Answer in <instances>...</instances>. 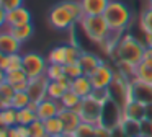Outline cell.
Segmentation results:
<instances>
[{"mask_svg":"<svg viewBox=\"0 0 152 137\" xmlns=\"http://www.w3.org/2000/svg\"><path fill=\"white\" fill-rule=\"evenodd\" d=\"M80 101H82V98L72 90H67L66 93H64V96L61 98L62 108H67V109H75V108L80 104Z\"/></svg>","mask_w":152,"mask_h":137,"instance_id":"obj_29","label":"cell"},{"mask_svg":"<svg viewBox=\"0 0 152 137\" xmlns=\"http://www.w3.org/2000/svg\"><path fill=\"white\" fill-rule=\"evenodd\" d=\"M139 26H141L144 34L152 36V7L145 8L139 16Z\"/></svg>","mask_w":152,"mask_h":137,"instance_id":"obj_26","label":"cell"},{"mask_svg":"<svg viewBox=\"0 0 152 137\" xmlns=\"http://www.w3.org/2000/svg\"><path fill=\"white\" fill-rule=\"evenodd\" d=\"M145 119L152 121V103L145 104Z\"/></svg>","mask_w":152,"mask_h":137,"instance_id":"obj_43","label":"cell"},{"mask_svg":"<svg viewBox=\"0 0 152 137\" xmlns=\"http://www.w3.org/2000/svg\"><path fill=\"white\" fill-rule=\"evenodd\" d=\"M48 57H43L38 52H26L23 54V70L26 72L28 78H36L46 74Z\"/></svg>","mask_w":152,"mask_h":137,"instance_id":"obj_6","label":"cell"},{"mask_svg":"<svg viewBox=\"0 0 152 137\" xmlns=\"http://www.w3.org/2000/svg\"><path fill=\"white\" fill-rule=\"evenodd\" d=\"M59 137H77V136H75V134H72V132H62Z\"/></svg>","mask_w":152,"mask_h":137,"instance_id":"obj_45","label":"cell"},{"mask_svg":"<svg viewBox=\"0 0 152 137\" xmlns=\"http://www.w3.org/2000/svg\"><path fill=\"white\" fill-rule=\"evenodd\" d=\"M142 62H144V64H147V65H152V46H145Z\"/></svg>","mask_w":152,"mask_h":137,"instance_id":"obj_41","label":"cell"},{"mask_svg":"<svg viewBox=\"0 0 152 137\" xmlns=\"http://www.w3.org/2000/svg\"><path fill=\"white\" fill-rule=\"evenodd\" d=\"M0 137H8V127L2 126V130H0Z\"/></svg>","mask_w":152,"mask_h":137,"instance_id":"obj_44","label":"cell"},{"mask_svg":"<svg viewBox=\"0 0 152 137\" xmlns=\"http://www.w3.org/2000/svg\"><path fill=\"white\" fill-rule=\"evenodd\" d=\"M61 109H62V104H61V101L51 100V98H44L43 101H39V103H38V108H36L38 119L46 121V119H49V117L59 116Z\"/></svg>","mask_w":152,"mask_h":137,"instance_id":"obj_11","label":"cell"},{"mask_svg":"<svg viewBox=\"0 0 152 137\" xmlns=\"http://www.w3.org/2000/svg\"><path fill=\"white\" fill-rule=\"evenodd\" d=\"M48 62L49 64L66 65L67 64V44H61L51 49L49 54H48Z\"/></svg>","mask_w":152,"mask_h":137,"instance_id":"obj_21","label":"cell"},{"mask_svg":"<svg viewBox=\"0 0 152 137\" xmlns=\"http://www.w3.org/2000/svg\"><path fill=\"white\" fill-rule=\"evenodd\" d=\"M136 137H144V136H142V134H139V136H136Z\"/></svg>","mask_w":152,"mask_h":137,"instance_id":"obj_46","label":"cell"},{"mask_svg":"<svg viewBox=\"0 0 152 137\" xmlns=\"http://www.w3.org/2000/svg\"><path fill=\"white\" fill-rule=\"evenodd\" d=\"M79 64H80V67H82L83 74H85V75H90L96 67H98V65L103 64V60H102V59H100L96 54H92V52L82 51L80 59H79Z\"/></svg>","mask_w":152,"mask_h":137,"instance_id":"obj_18","label":"cell"},{"mask_svg":"<svg viewBox=\"0 0 152 137\" xmlns=\"http://www.w3.org/2000/svg\"><path fill=\"white\" fill-rule=\"evenodd\" d=\"M83 16L85 15H83L80 0H62L49 10L48 20L53 28L59 29V31H66V29L72 28L75 23H80Z\"/></svg>","mask_w":152,"mask_h":137,"instance_id":"obj_1","label":"cell"},{"mask_svg":"<svg viewBox=\"0 0 152 137\" xmlns=\"http://www.w3.org/2000/svg\"><path fill=\"white\" fill-rule=\"evenodd\" d=\"M131 90H132V98L142 101L144 104L152 103V85L139 82L136 78H131Z\"/></svg>","mask_w":152,"mask_h":137,"instance_id":"obj_14","label":"cell"},{"mask_svg":"<svg viewBox=\"0 0 152 137\" xmlns=\"http://www.w3.org/2000/svg\"><path fill=\"white\" fill-rule=\"evenodd\" d=\"M59 117L64 124V132H72L75 134V130L79 129V126L82 124V119H80L79 113L75 109H67V108H62L59 113Z\"/></svg>","mask_w":152,"mask_h":137,"instance_id":"obj_15","label":"cell"},{"mask_svg":"<svg viewBox=\"0 0 152 137\" xmlns=\"http://www.w3.org/2000/svg\"><path fill=\"white\" fill-rule=\"evenodd\" d=\"M13 96H15L13 85H10L5 80H0V109L2 108H10Z\"/></svg>","mask_w":152,"mask_h":137,"instance_id":"obj_19","label":"cell"},{"mask_svg":"<svg viewBox=\"0 0 152 137\" xmlns=\"http://www.w3.org/2000/svg\"><path fill=\"white\" fill-rule=\"evenodd\" d=\"M145 51V44L136 39L132 34H123L118 39L113 51V57L118 62V65H129V67H137L142 62Z\"/></svg>","mask_w":152,"mask_h":137,"instance_id":"obj_2","label":"cell"},{"mask_svg":"<svg viewBox=\"0 0 152 137\" xmlns=\"http://www.w3.org/2000/svg\"><path fill=\"white\" fill-rule=\"evenodd\" d=\"M95 129H96V126H93V124L82 122L79 126V129L75 130V136L77 137H95Z\"/></svg>","mask_w":152,"mask_h":137,"instance_id":"obj_36","label":"cell"},{"mask_svg":"<svg viewBox=\"0 0 152 137\" xmlns=\"http://www.w3.org/2000/svg\"><path fill=\"white\" fill-rule=\"evenodd\" d=\"M15 36L20 42H25L34 34V26L33 23H26V25H20V26H12V28H5Z\"/></svg>","mask_w":152,"mask_h":137,"instance_id":"obj_20","label":"cell"},{"mask_svg":"<svg viewBox=\"0 0 152 137\" xmlns=\"http://www.w3.org/2000/svg\"><path fill=\"white\" fill-rule=\"evenodd\" d=\"M15 132H17V137H31L30 126H23V124H17V126H15Z\"/></svg>","mask_w":152,"mask_h":137,"instance_id":"obj_40","label":"cell"},{"mask_svg":"<svg viewBox=\"0 0 152 137\" xmlns=\"http://www.w3.org/2000/svg\"><path fill=\"white\" fill-rule=\"evenodd\" d=\"M115 75H116V72L113 70L108 64L103 62V64L98 65L88 77H90V82H92L93 88H110V85L115 80Z\"/></svg>","mask_w":152,"mask_h":137,"instance_id":"obj_9","label":"cell"},{"mask_svg":"<svg viewBox=\"0 0 152 137\" xmlns=\"http://www.w3.org/2000/svg\"><path fill=\"white\" fill-rule=\"evenodd\" d=\"M111 0H80L83 8V15L92 16V15H103L105 10L108 8Z\"/></svg>","mask_w":152,"mask_h":137,"instance_id":"obj_16","label":"cell"},{"mask_svg":"<svg viewBox=\"0 0 152 137\" xmlns=\"http://www.w3.org/2000/svg\"><path fill=\"white\" fill-rule=\"evenodd\" d=\"M103 16L106 18L110 28H111V33H115V34H123L128 29V26L131 25L132 20V13L129 7L121 0H111Z\"/></svg>","mask_w":152,"mask_h":137,"instance_id":"obj_3","label":"cell"},{"mask_svg":"<svg viewBox=\"0 0 152 137\" xmlns=\"http://www.w3.org/2000/svg\"><path fill=\"white\" fill-rule=\"evenodd\" d=\"M44 126H46V130L51 137H59L61 134L64 132V124H62V121H61L59 116L46 119L44 121Z\"/></svg>","mask_w":152,"mask_h":137,"instance_id":"obj_24","label":"cell"},{"mask_svg":"<svg viewBox=\"0 0 152 137\" xmlns=\"http://www.w3.org/2000/svg\"><path fill=\"white\" fill-rule=\"evenodd\" d=\"M21 51V42L12 34L8 29L2 28L0 33V54H20Z\"/></svg>","mask_w":152,"mask_h":137,"instance_id":"obj_12","label":"cell"},{"mask_svg":"<svg viewBox=\"0 0 152 137\" xmlns=\"http://www.w3.org/2000/svg\"><path fill=\"white\" fill-rule=\"evenodd\" d=\"M134 78L139 82L152 85V65H147L144 62H141L134 70Z\"/></svg>","mask_w":152,"mask_h":137,"instance_id":"obj_25","label":"cell"},{"mask_svg":"<svg viewBox=\"0 0 152 137\" xmlns=\"http://www.w3.org/2000/svg\"><path fill=\"white\" fill-rule=\"evenodd\" d=\"M149 2H152V0H149Z\"/></svg>","mask_w":152,"mask_h":137,"instance_id":"obj_47","label":"cell"},{"mask_svg":"<svg viewBox=\"0 0 152 137\" xmlns=\"http://www.w3.org/2000/svg\"><path fill=\"white\" fill-rule=\"evenodd\" d=\"M46 75L49 80H59V78H62L64 75V65L61 64H48V68H46Z\"/></svg>","mask_w":152,"mask_h":137,"instance_id":"obj_32","label":"cell"},{"mask_svg":"<svg viewBox=\"0 0 152 137\" xmlns=\"http://www.w3.org/2000/svg\"><path fill=\"white\" fill-rule=\"evenodd\" d=\"M0 124L5 127H15L18 124V111L15 108H2L0 109Z\"/></svg>","mask_w":152,"mask_h":137,"instance_id":"obj_22","label":"cell"},{"mask_svg":"<svg viewBox=\"0 0 152 137\" xmlns=\"http://www.w3.org/2000/svg\"><path fill=\"white\" fill-rule=\"evenodd\" d=\"M70 90L75 91L80 98L90 96V95H92V91H93V85H92V82H90V77L83 74V75H80V77L74 78Z\"/></svg>","mask_w":152,"mask_h":137,"instance_id":"obj_17","label":"cell"},{"mask_svg":"<svg viewBox=\"0 0 152 137\" xmlns=\"http://www.w3.org/2000/svg\"><path fill=\"white\" fill-rule=\"evenodd\" d=\"M23 7V0H0V10L10 12V10Z\"/></svg>","mask_w":152,"mask_h":137,"instance_id":"obj_37","label":"cell"},{"mask_svg":"<svg viewBox=\"0 0 152 137\" xmlns=\"http://www.w3.org/2000/svg\"><path fill=\"white\" fill-rule=\"evenodd\" d=\"M38 119L36 109H33L31 106L23 108V109L18 111V124H23V126H31L34 121Z\"/></svg>","mask_w":152,"mask_h":137,"instance_id":"obj_27","label":"cell"},{"mask_svg":"<svg viewBox=\"0 0 152 137\" xmlns=\"http://www.w3.org/2000/svg\"><path fill=\"white\" fill-rule=\"evenodd\" d=\"M92 96L95 98V100L105 103L106 100H110V90H108V88H93Z\"/></svg>","mask_w":152,"mask_h":137,"instance_id":"obj_38","label":"cell"},{"mask_svg":"<svg viewBox=\"0 0 152 137\" xmlns=\"http://www.w3.org/2000/svg\"><path fill=\"white\" fill-rule=\"evenodd\" d=\"M18 68H23V55L21 54H7V70H18Z\"/></svg>","mask_w":152,"mask_h":137,"instance_id":"obj_33","label":"cell"},{"mask_svg":"<svg viewBox=\"0 0 152 137\" xmlns=\"http://www.w3.org/2000/svg\"><path fill=\"white\" fill-rule=\"evenodd\" d=\"M31 104V98L28 95V91H15V96L12 100V108H15L17 111L28 108Z\"/></svg>","mask_w":152,"mask_h":137,"instance_id":"obj_30","label":"cell"},{"mask_svg":"<svg viewBox=\"0 0 152 137\" xmlns=\"http://www.w3.org/2000/svg\"><path fill=\"white\" fill-rule=\"evenodd\" d=\"M0 80H5L8 82L10 85H17V83H21V82H28L26 72L23 68H18V70H10V72H2V78Z\"/></svg>","mask_w":152,"mask_h":137,"instance_id":"obj_23","label":"cell"},{"mask_svg":"<svg viewBox=\"0 0 152 137\" xmlns=\"http://www.w3.org/2000/svg\"><path fill=\"white\" fill-rule=\"evenodd\" d=\"M80 26H82L83 33L90 41L96 42V44H103L111 38V28H110L108 21L103 15H92V16H83L80 20Z\"/></svg>","mask_w":152,"mask_h":137,"instance_id":"obj_4","label":"cell"},{"mask_svg":"<svg viewBox=\"0 0 152 137\" xmlns=\"http://www.w3.org/2000/svg\"><path fill=\"white\" fill-rule=\"evenodd\" d=\"M123 121V106H119L115 100H106L103 103V113H102V124L108 129H113L115 126L121 124Z\"/></svg>","mask_w":152,"mask_h":137,"instance_id":"obj_8","label":"cell"},{"mask_svg":"<svg viewBox=\"0 0 152 137\" xmlns=\"http://www.w3.org/2000/svg\"><path fill=\"white\" fill-rule=\"evenodd\" d=\"M2 12V18H0V23H2V28H12V26H20V25H26V23H31L33 16H31V12L26 8V7H20V8L10 10V12Z\"/></svg>","mask_w":152,"mask_h":137,"instance_id":"obj_7","label":"cell"},{"mask_svg":"<svg viewBox=\"0 0 152 137\" xmlns=\"http://www.w3.org/2000/svg\"><path fill=\"white\" fill-rule=\"evenodd\" d=\"M141 134L144 137H152V121L149 119L141 121Z\"/></svg>","mask_w":152,"mask_h":137,"instance_id":"obj_39","label":"cell"},{"mask_svg":"<svg viewBox=\"0 0 152 137\" xmlns=\"http://www.w3.org/2000/svg\"><path fill=\"white\" fill-rule=\"evenodd\" d=\"M0 70H7V54H0Z\"/></svg>","mask_w":152,"mask_h":137,"instance_id":"obj_42","label":"cell"},{"mask_svg":"<svg viewBox=\"0 0 152 137\" xmlns=\"http://www.w3.org/2000/svg\"><path fill=\"white\" fill-rule=\"evenodd\" d=\"M121 126H123V129H124L128 137H136L141 134V122L139 121H134V119H129V117L123 116Z\"/></svg>","mask_w":152,"mask_h":137,"instance_id":"obj_28","label":"cell"},{"mask_svg":"<svg viewBox=\"0 0 152 137\" xmlns=\"http://www.w3.org/2000/svg\"><path fill=\"white\" fill-rule=\"evenodd\" d=\"M75 111L79 113L82 122H88L93 126L102 124V113H103V103L90 95L87 98H82L80 104L75 108Z\"/></svg>","mask_w":152,"mask_h":137,"instance_id":"obj_5","label":"cell"},{"mask_svg":"<svg viewBox=\"0 0 152 137\" xmlns=\"http://www.w3.org/2000/svg\"><path fill=\"white\" fill-rule=\"evenodd\" d=\"M64 74H66L70 80H74V78L83 75V70H82V67H80L79 62H74V64H66L64 65Z\"/></svg>","mask_w":152,"mask_h":137,"instance_id":"obj_35","label":"cell"},{"mask_svg":"<svg viewBox=\"0 0 152 137\" xmlns=\"http://www.w3.org/2000/svg\"><path fill=\"white\" fill-rule=\"evenodd\" d=\"M30 132H31V137H51L46 130V126H44V121L41 119H36L33 124L30 126Z\"/></svg>","mask_w":152,"mask_h":137,"instance_id":"obj_34","label":"cell"},{"mask_svg":"<svg viewBox=\"0 0 152 137\" xmlns=\"http://www.w3.org/2000/svg\"><path fill=\"white\" fill-rule=\"evenodd\" d=\"M48 83H49V78L46 75H41V77H36V78H30L26 91H28V95H30L33 103H39L44 98H48Z\"/></svg>","mask_w":152,"mask_h":137,"instance_id":"obj_10","label":"cell"},{"mask_svg":"<svg viewBox=\"0 0 152 137\" xmlns=\"http://www.w3.org/2000/svg\"><path fill=\"white\" fill-rule=\"evenodd\" d=\"M66 91L67 90L57 80H49V83H48V98L61 101V98L64 96V93H66Z\"/></svg>","mask_w":152,"mask_h":137,"instance_id":"obj_31","label":"cell"},{"mask_svg":"<svg viewBox=\"0 0 152 137\" xmlns=\"http://www.w3.org/2000/svg\"><path fill=\"white\" fill-rule=\"evenodd\" d=\"M123 116L129 117V119H134V121H144L145 119V104L139 100H129L128 103L123 106Z\"/></svg>","mask_w":152,"mask_h":137,"instance_id":"obj_13","label":"cell"}]
</instances>
